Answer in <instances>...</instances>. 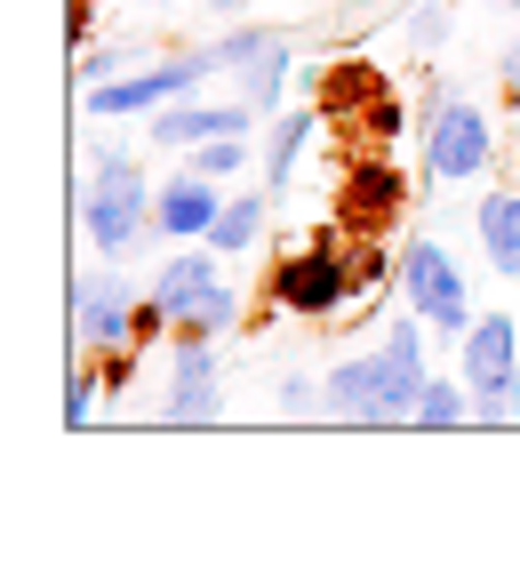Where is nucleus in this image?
Masks as SVG:
<instances>
[{
	"label": "nucleus",
	"mask_w": 520,
	"mask_h": 561,
	"mask_svg": "<svg viewBox=\"0 0 520 561\" xmlns=\"http://www.w3.org/2000/svg\"><path fill=\"white\" fill-rule=\"evenodd\" d=\"M208 9H224V16H241V9H256V0H208Z\"/></svg>",
	"instance_id": "nucleus-29"
},
{
	"label": "nucleus",
	"mask_w": 520,
	"mask_h": 561,
	"mask_svg": "<svg viewBox=\"0 0 520 561\" xmlns=\"http://www.w3.org/2000/svg\"><path fill=\"white\" fill-rule=\"evenodd\" d=\"M217 289H224V257H217L208 241H193V249H176V257H161V273H152V289H145V297L161 305L169 321H185L193 305H208Z\"/></svg>",
	"instance_id": "nucleus-13"
},
{
	"label": "nucleus",
	"mask_w": 520,
	"mask_h": 561,
	"mask_svg": "<svg viewBox=\"0 0 520 561\" xmlns=\"http://www.w3.org/2000/svg\"><path fill=\"white\" fill-rule=\"evenodd\" d=\"M265 225H273V201L265 193H241V201H224L217 225H208V249H217V257H249V249L265 241Z\"/></svg>",
	"instance_id": "nucleus-16"
},
{
	"label": "nucleus",
	"mask_w": 520,
	"mask_h": 561,
	"mask_svg": "<svg viewBox=\"0 0 520 561\" xmlns=\"http://www.w3.org/2000/svg\"><path fill=\"white\" fill-rule=\"evenodd\" d=\"M512 9H520V0H512Z\"/></svg>",
	"instance_id": "nucleus-32"
},
{
	"label": "nucleus",
	"mask_w": 520,
	"mask_h": 561,
	"mask_svg": "<svg viewBox=\"0 0 520 561\" xmlns=\"http://www.w3.org/2000/svg\"><path fill=\"white\" fill-rule=\"evenodd\" d=\"M232 321H241V297H232V280H224V289L208 297V305H193V313L176 321V329H185V337H224Z\"/></svg>",
	"instance_id": "nucleus-22"
},
{
	"label": "nucleus",
	"mask_w": 520,
	"mask_h": 561,
	"mask_svg": "<svg viewBox=\"0 0 520 561\" xmlns=\"http://www.w3.org/2000/svg\"><path fill=\"white\" fill-rule=\"evenodd\" d=\"M401 305H416L440 337H464V329H473V280H464V265L425 233L401 241Z\"/></svg>",
	"instance_id": "nucleus-6"
},
{
	"label": "nucleus",
	"mask_w": 520,
	"mask_h": 561,
	"mask_svg": "<svg viewBox=\"0 0 520 561\" xmlns=\"http://www.w3.org/2000/svg\"><path fill=\"white\" fill-rule=\"evenodd\" d=\"M208 72H217V57H208V48H193V57H169V65H137V72H120V81H96V89H89V113H96V121L161 113V105H176V96H193Z\"/></svg>",
	"instance_id": "nucleus-7"
},
{
	"label": "nucleus",
	"mask_w": 520,
	"mask_h": 561,
	"mask_svg": "<svg viewBox=\"0 0 520 561\" xmlns=\"http://www.w3.org/2000/svg\"><path fill=\"white\" fill-rule=\"evenodd\" d=\"M145 9H169V0H145Z\"/></svg>",
	"instance_id": "nucleus-30"
},
{
	"label": "nucleus",
	"mask_w": 520,
	"mask_h": 561,
	"mask_svg": "<svg viewBox=\"0 0 520 561\" xmlns=\"http://www.w3.org/2000/svg\"><path fill=\"white\" fill-rule=\"evenodd\" d=\"M512 209H520V185H512Z\"/></svg>",
	"instance_id": "nucleus-31"
},
{
	"label": "nucleus",
	"mask_w": 520,
	"mask_h": 561,
	"mask_svg": "<svg viewBox=\"0 0 520 561\" xmlns=\"http://www.w3.org/2000/svg\"><path fill=\"white\" fill-rule=\"evenodd\" d=\"M137 305H145V289H128L113 265H104V273H81V280H72V337H81L89 353L137 345Z\"/></svg>",
	"instance_id": "nucleus-8"
},
{
	"label": "nucleus",
	"mask_w": 520,
	"mask_h": 561,
	"mask_svg": "<svg viewBox=\"0 0 520 561\" xmlns=\"http://www.w3.org/2000/svg\"><path fill=\"white\" fill-rule=\"evenodd\" d=\"M321 121L328 113H280V121H265V185H273V201H289V176L312 152V137H321Z\"/></svg>",
	"instance_id": "nucleus-14"
},
{
	"label": "nucleus",
	"mask_w": 520,
	"mask_h": 561,
	"mask_svg": "<svg viewBox=\"0 0 520 561\" xmlns=\"http://www.w3.org/2000/svg\"><path fill=\"white\" fill-rule=\"evenodd\" d=\"M473 417V386L464 377H425V393H416V425L440 433V425H464Z\"/></svg>",
	"instance_id": "nucleus-18"
},
{
	"label": "nucleus",
	"mask_w": 520,
	"mask_h": 561,
	"mask_svg": "<svg viewBox=\"0 0 520 561\" xmlns=\"http://www.w3.org/2000/svg\"><path fill=\"white\" fill-rule=\"evenodd\" d=\"M152 193L161 185H145V169L128 161V145L96 137L89 176H81V233L104 249V257H128V249L152 233Z\"/></svg>",
	"instance_id": "nucleus-2"
},
{
	"label": "nucleus",
	"mask_w": 520,
	"mask_h": 561,
	"mask_svg": "<svg viewBox=\"0 0 520 561\" xmlns=\"http://www.w3.org/2000/svg\"><path fill=\"white\" fill-rule=\"evenodd\" d=\"M425 313H393L384 321L377 353H345L328 377H321V410L345 417V425H416V393H425Z\"/></svg>",
	"instance_id": "nucleus-1"
},
{
	"label": "nucleus",
	"mask_w": 520,
	"mask_h": 561,
	"mask_svg": "<svg viewBox=\"0 0 520 561\" xmlns=\"http://www.w3.org/2000/svg\"><path fill=\"white\" fill-rule=\"evenodd\" d=\"M408 209V176L393 161H353L345 169V193H336V217L353 225V233H377V225H393Z\"/></svg>",
	"instance_id": "nucleus-12"
},
{
	"label": "nucleus",
	"mask_w": 520,
	"mask_h": 561,
	"mask_svg": "<svg viewBox=\"0 0 520 561\" xmlns=\"http://www.w3.org/2000/svg\"><path fill=\"white\" fill-rule=\"evenodd\" d=\"M224 217V185L200 169H176L161 193H152V233L161 241H208V225Z\"/></svg>",
	"instance_id": "nucleus-11"
},
{
	"label": "nucleus",
	"mask_w": 520,
	"mask_h": 561,
	"mask_svg": "<svg viewBox=\"0 0 520 561\" xmlns=\"http://www.w3.org/2000/svg\"><path fill=\"white\" fill-rule=\"evenodd\" d=\"M457 377L473 386V417L481 425H505L520 417V321L512 313H481L473 329L457 337Z\"/></svg>",
	"instance_id": "nucleus-3"
},
{
	"label": "nucleus",
	"mask_w": 520,
	"mask_h": 561,
	"mask_svg": "<svg viewBox=\"0 0 520 561\" xmlns=\"http://www.w3.org/2000/svg\"><path fill=\"white\" fill-rule=\"evenodd\" d=\"M185 169H200V176H217V185H232V176L249 169V137H208V145H193V161Z\"/></svg>",
	"instance_id": "nucleus-21"
},
{
	"label": "nucleus",
	"mask_w": 520,
	"mask_h": 561,
	"mask_svg": "<svg viewBox=\"0 0 520 561\" xmlns=\"http://www.w3.org/2000/svg\"><path fill=\"white\" fill-rule=\"evenodd\" d=\"M256 129V105L249 96H224V105H193V96H176V105H161L145 121V137L161 145V152H193L208 137H249Z\"/></svg>",
	"instance_id": "nucleus-10"
},
{
	"label": "nucleus",
	"mask_w": 520,
	"mask_h": 561,
	"mask_svg": "<svg viewBox=\"0 0 520 561\" xmlns=\"http://www.w3.org/2000/svg\"><path fill=\"white\" fill-rule=\"evenodd\" d=\"M377 96H384V81H377L369 65H336L328 81H321V113L353 129V121H369V105H377Z\"/></svg>",
	"instance_id": "nucleus-17"
},
{
	"label": "nucleus",
	"mask_w": 520,
	"mask_h": 561,
	"mask_svg": "<svg viewBox=\"0 0 520 561\" xmlns=\"http://www.w3.org/2000/svg\"><path fill=\"white\" fill-rule=\"evenodd\" d=\"M161 417H169V425H208V417H224V362H217V337H185V329H176V362H169Z\"/></svg>",
	"instance_id": "nucleus-9"
},
{
	"label": "nucleus",
	"mask_w": 520,
	"mask_h": 561,
	"mask_svg": "<svg viewBox=\"0 0 520 561\" xmlns=\"http://www.w3.org/2000/svg\"><path fill=\"white\" fill-rule=\"evenodd\" d=\"M416 161H425L432 185H473V176L497 161V121L481 113V96H432L425 113V145H416Z\"/></svg>",
	"instance_id": "nucleus-4"
},
{
	"label": "nucleus",
	"mask_w": 520,
	"mask_h": 561,
	"mask_svg": "<svg viewBox=\"0 0 520 561\" xmlns=\"http://www.w3.org/2000/svg\"><path fill=\"white\" fill-rule=\"evenodd\" d=\"M360 129H369V137H401V105H393V96H377V105H369V121H360Z\"/></svg>",
	"instance_id": "nucleus-27"
},
{
	"label": "nucleus",
	"mask_w": 520,
	"mask_h": 561,
	"mask_svg": "<svg viewBox=\"0 0 520 561\" xmlns=\"http://www.w3.org/2000/svg\"><path fill=\"white\" fill-rule=\"evenodd\" d=\"M440 33H449L440 0H425V9H408V41H416V48H440Z\"/></svg>",
	"instance_id": "nucleus-26"
},
{
	"label": "nucleus",
	"mask_w": 520,
	"mask_h": 561,
	"mask_svg": "<svg viewBox=\"0 0 520 561\" xmlns=\"http://www.w3.org/2000/svg\"><path fill=\"white\" fill-rule=\"evenodd\" d=\"M96 417V369H72L65 377V425H89Z\"/></svg>",
	"instance_id": "nucleus-24"
},
{
	"label": "nucleus",
	"mask_w": 520,
	"mask_h": 561,
	"mask_svg": "<svg viewBox=\"0 0 520 561\" xmlns=\"http://www.w3.org/2000/svg\"><path fill=\"white\" fill-rule=\"evenodd\" d=\"M289 65H297V57H289V41H280V48H265V57L241 72V96H249L256 113H273L280 96H289Z\"/></svg>",
	"instance_id": "nucleus-19"
},
{
	"label": "nucleus",
	"mask_w": 520,
	"mask_h": 561,
	"mask_svg": "<svg viewBox=\"0 0 520 561\" xmlns=\"http://www.w3.org/2000/svg\"><path fill=\"white\" fill-rule=\"evenodd\" d=\"M273 313H297V321H328V313H345V305L360 297V273H353V257L336 241H304V249H289V257L273 265Z\"/></svg>",
	"instance_id": "nucleus-5"
},
{
	"label": "nucleus",
	"mask_w": 520,
	"mask_h": 561,
	"mask_svg": "<svg viewBox=\"0 0 520 561\" xmlns=\"http://www.w3.org/2000/svg\"><path fill=\"white\" fill-rule=\"evenodd\" d=\"M265 48H280V33L273 24H232V33L208 48V57H217V72H249L256 57H265Z\"/></svg>",
	"instance_id": "nucleus-20"
},
{
	"label": "nucleus",
	"mask_w": 520,
	"mask_h": 561,
	"mask_svg": "<svg viewBox=\"0 0 520 561\" xmlns=\"http://www.w3.org/2000/svg\"><path fill=\"white\" fill-rule=\"evenodd\" d=\"M481 249H488V273L520 280V209H512V185L481 193Z\"/></svg>",
	"instance_id": "nucleus-15"
},
{
	"label": "nucleus",
	"mask_w": 520,
	"mask_h": 561,
	"mask_svg": "<svg viewBox=\"0 0 520 561\" xmlns=\"http://www.w3.org/2000/svg\"><path fill=\"white\" fill-rule=\"evenodd\" d=\"M497 72H505V89L520 96V41H512V48H505V57H497Z\"/></svg>",
	"instance_id": "nucleus-28"
},
{
	"label": "nucleus",
	"mask_w": 520,
	"mask_h": 561,
	"mask_svg": "<svg viewBox=\"0 0 520 561\" xmlns=\"http://www.w3.org/2000/svg\"><path fill=\"white\" fill-rule=\"evenodd\" d=\"M120 72H137V48H81V57H72V81H81V89L120 81Z\"/></svg>",
	"instance_id": "nucleus-23"
},
{
	"label": "nucleus",
	"mask_w": 520,
	"mask_h": 561,
	"mask_svg": "<svg viewBox=\"0 0 520 561\" xmlns=\"http://www.w3.org/2000/svg\"><path fill=\"white\" fill-rule=\"evenodd\" d=\"M312 401H321V386H304V377H280V386H273V410L280 417H304Z\"/></svg>",
	"instance_id": "nucleus-25"
}]
</instances>
